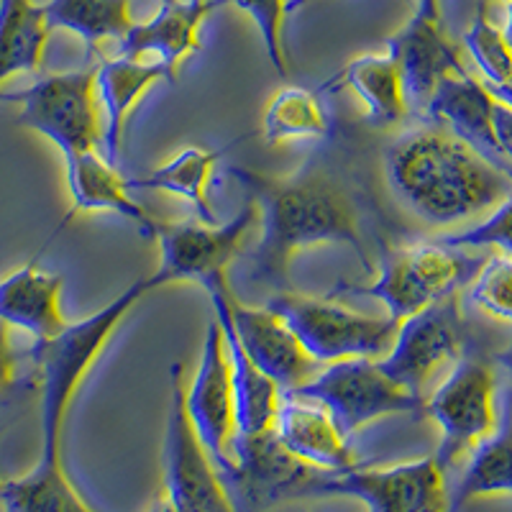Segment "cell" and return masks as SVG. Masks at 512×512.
<instances>
[{
	"mask_svg": "<svg viewBox=\"0 0 512 512\" xmlns=\"http://www.w3.org/2000/svg\"><path fill=\"white\" fill-rule=\"evenodd\" d=\"M259 210V244L249 254V277L274 292L292 290V259L313 246L344 244L374 272L359 228V205L349 182L326 159L313 157L292 175L233 167Z\"/></svg>",
	"mask_w": 512,
	"mask_h": 512,
	"instance_id": "6da1fadb",
	"label": "cell"
},
{
	"mask_svg": "<svg viewBox=\"0 0 512 512\" xmlns=\"http://www.w3.org/2000/svg\"><path fill=\"white\" fill-rule=\"evenodd\" d=\"M382 167L397 205L431 228H454L487 216L512 195L510 172L431 121L390 141Z\"/></svg>",
	"mask_w": 512,
	"mask_h": 512,
	"instance_id": "7a4b0ae2",
	"label": "cell"
},
{
	"mask_svg": "<svg viewBox=\"0 0 512 512\" xmlns=\"http://www.w3.org/2000/svg\"><path fill=\"white\" fill-rule=\"evenodd\" d=\"M157 274L139 277L108 305L88 318L67 323L49 341H39L29 351L39 369L41 390V456L39 461L62 464V428L77 387L105 351L116 328L121 326L141 297L159 290Z\"/></svg>",
	"mask_w": 512,
	"mask_h": 512,
	"instance_id": "3957f363",
	"label": "cell"
},
{
	"mask_svg": "<svg viewBox=\"0 0 512 512\" xmlns=\"http://www.w3.org/2000/svg\"><path fill=\"white\" fill-rule=\"evenodd\" d=\"M479 267L482 262L466 259L464 249H454L441 241H423L390 251L369 285L338 282L333 295L351 292V295L377 297L387 308V315L402 323L443 297L459 295L461 287L472 282Z\"/></svg>",
	"mask_w": 512,
	"mask_h": 512,
	"instance_id": "277c9868",
	"label": "cell"
},
{
	"mask_svg": "<svg viewBox=\"0 0 512 512\" xmlns=\"http://www.w3.org/2000/svg\"><path fill=\"white\" fill-rule=\"evenodd\" d=\"M95 72L98 67L54 72L21 93L0 95V100L21 105L18 126L52 141L62 157L95 152L103 144V111Z\"/></svg>",
	"mask_w": 512,
	"mask_h": 512,
	"instance_id": "5b68a950",
	"label": "cell"
},
{
	"mask_svg": "<svg viewBox=\"0 0 512 512\" xmlns=\"http://www.w3.org/2000/svg\"><path fill=\"white\" fill-rule=\"evenodd\" d=\"M267 308L282 315L318 364L341 359H382L397 333V320L361 315L328 297L274 292Z\"/></svg>",
	"mask_w": 512,
	"mask_h": 512,
	"instance_id": "8992f818",
	"label": "cell"
},
{
	"mask_svg": "<svg viewBox=\"0 0 512 512\" xmlns=\"http://www.w3.org/2000/svg\"><path fill=\"white\" fill-rule=\"evenodd\" d=\"M292 395L323 405L346 438L387 415L423 413V397L397 384L379 367L377 359H341L323 364L308 382L292 390Z\"/></svg>",
	"mask_w": 512,
	"mask_h": 512,
	"instance_id": "52a82bcc",
	"label": "cell"
},
{
	"mask_svg": "<svg viewBox=\"0 0 512 512\" xmlns=\"http://www.w3.org/2000/svg\"><path fill=\"white\" fill-rule=\"evenodd\" d=\"M497 377L487 359L461 354L428 400L423 413L438 425L436 456L443 469L454 466L497 428Z\"/></svg>",
	"mask_w": 512,
	"mask_h": 512,
	"instance_id": "ba28073f",
	"label": "cell"
},
{
	"mask_svg": "<svg viewBox=\"0 0 512 512\" xmlns=\"http://www.w3.org/2000/svg\"><path fill=\"white\" fill-rule=\"evenodd\" d=\"M305 497H354L369 512H448L446 469L436 456L405 461L387 469L320 472Z\"/></svg>",
	"mask_w": 512,
	"mask_h": 512,
	"instance_id": "9c48e42d",
	"label": "cell"
},
{
	"mask_svg": "<svg viewBox=\"0 0 512 512\" xmlns=\"http://www.w3.org/2000/svg\"><path fill=\"white\" fill-rule=\"evenodd\" d=\"M256 223H259V210L251 198L226 223H205L200 218L172 223L159 218L154 228V241L162 254V262L154 272L159 285L198 282L200 287H205L218 277H226L228 267Z\"/></svg>",
	"mask_w": 512,
	"mask_h": 512,
	"instance_id": "30bf717a",
	"label": "cell"
},
{
	"mask_svg": "<svg viewBox=\"0 0 512 512\" xmlns=\"http://www.w3.org/2000/svg\"><path fill=\"white\" fill-rule=\"evenodd\" d=\"M164 497L177 512H239L185 410L182 364H172L164 431Z\"/></svg>",
	"mask_w": 512,
	"mask_h": 512,
	"instance_id": "8fae6325",
	"label": "cell"
},
{
	"mask_svg": "<svg viewBox=\"0 0 512 512\" xmlns=\"http://www.w3.org/2000/svg\"><path fill=\"white\" fill-rule=\"evenodd\" d=\"M185 410L216 469L228 479L236 472V408L231 359L216 318L205 328L198 372L185 387Z\"/></svg>",
	"mask_w": 512,
	"mask_h": 512,
	"instance_id": "7c38bea8",
	"label": "cell"
},
{
	"mask_svg": "<svg viewBox=\"0 0 512 512\" xmlns=\"http://www.w3.org/2000/svg\"><path fill=\"white\" fill-rule=\"evenodd\" d=\"M464 341L466 328L459 295H451L402 320L392 346L377 361L397 384L423 397L425 382L436 369L464 354Z\"/></svg>",
	"mask_w": 512,
	"mask_h": 512,
	"instance_id": "4fadbf2b",
	"label": "cell"
},
{
	"mask_svg": "<svg viewBox=\"0 0 512 512\" xmlns=\"http://www.w3.org/2000/svg\"><path fill=\"white\" fill-rule=\"evenodd\" d=\"M387 54L395 59L410 116L423 118L436 88L448 75L466 72L459 47L448 39L441 18L413 13L405 26L387 39Z\"/></svg>",
	"mask_w": 512,
	"mask_h": 512,
	"instance_id": "5bb4252c",
	"label": "cell"
},
{
	"mask_svg": "<svg viewBox=\"0 0 512 512\" xmlns=\"http://www.w3.org/2000/svg\"><path fill=\"white\" fill-rule=\"evenodd\" d=\"M228 315L241 349L282 392L297 390L323 367L305 351L295 331L287 326V320L267 305L254 308L239 303L233 295Z\"/></svg>",
	"mask_w": 512,
	"mask_h": 512,
	"instance_id": "9a60e30c",
	"label": "cell"
},
{
	"mask_svg": "<svg viewBox=\"0 0 512 512\" xmlns=\"http://www.w3.org/2000/svg\"><path fill=\"white\" fill-rule=\"evenodd\" d=\"M318 474L320 469L295 459L272 431L236 441V472L228 479L241 492V507L256 512L305 497V489Z\"/></svg>",
	"mask_w": 512,
	"mask_h": 512,
	"instance_id": "2e32d148",
	"label": "cell"
},
{
	"mask_svg": "<svg viewBox=\"0 0 512 512\" xmlns=\"http://www.w3.org/2000/svg\"><path fill=\"white\" fill-rule=\"evenodd\" d=\"M64 172H67L70 208L64 213L59 228L67 226L77 213H116L118 218L134 223L144 239H154V228H157L159 218H154L134 198L128 177H123L116 164L105 159V154L95 149V152L64 157Z\"/></svg>",
	"mask_w": 512,
	"mask_h": 512,
	"instance_id": "e0dca14e",
	"label": "cell"
},
{
	"mask_svg": "<svg viewBox=\"0 0 512 512\" xmlns=\"http://www.w3.org/2000/svg\"><path fill=\"white\" fill-rule=\"evenodd\" d=\"M492 111H495V95L489 93L487 85L469 72H459V75H448L438 85L425 108L423 121L443 126L448 134H454L456 139L472 146L474 152L512 175V164L502 157L497 146Z\"/></svg>",
	"mask_w": 512,
	"mask_h": 512,
	"instance_id": "ac0fdd59",
	"label": "cell"
},
{
	"mask_svg": "<svg viewBox=\"0 0 512 512\" xmlns=\"http://www.w3.org/2000/svg\"><path fill=\"white\" fill-rule=\"evenodd\" d=\"M223 3L228 0H167L157 16L131 26V31L118 41V54L134 59L152 54L177 77L180 64L203 47L200 44L203 21Z\"/></svg>",
	"mask_w": 512,
	"mask_h": 512,
	"instance_id": "d6986e66",
	"label": "cell"
},
{
	"mask_svg": "<svg viewBox=\"0 0 512 512\" xmlns=\"http://www.w3.org/2000/svg\"><path fill=\"white\" fill-rule=\"evenodd\" d=\"M274 433L295 459L320 472H346L356 466L349 438L338 431L328 410L308 397L282 392Z\"/></svg>",
	"mask_w": 512,
	"mask_h": 512,
	"instance_id": "ffe728a7",
	"label": "cell"
},
{
	"mask_svg": "<svg viewBox=\"0 0 512 512\" xmlns=\"http://www.w3.org/2000/svg\"><path fill=\"white\" fill-rule=\"evenodd\" d=\"M162 80L175 82V75L157 59L144 62V59L123 57V54L113 59H100L95 85H98L100 111H103V154L108 162H118L123 131L136 103Z\"/></svg>",
	"mask_w": 512,
	"mask_h": 512,
	"instance_id": "44dd1931",
	"label": "cell"
},
{
	"mask_svg": "<svg viewBox=\"0 0 512 512\" xmlns=\"http://www.w3.org/2000/svg\"><path fill=\"white\" fill-rule=\"evenodd\" d=\"M62 274L41 269L36 259L0 280V320L8 328H21L39 341L57 336L67 320L62 313Z\"/></svg>",
	"mask_w": 512,
	"mask_h": 512,
	"instance_id": "7402d4cb",
	"label": "cell"
},
{
	"mask_svg": "<svg viewBox=\"0 0 512 512\" xmlns=\"http://www.w3.org/2000/svg\"><path fill=\"white\" fill-rule=\"evenodd\" d=\"M320 90H351L367 105V118L377 128L400 126L410 116L397 64L390 54H359L328 77ZM318 90V93H320Z\"/></svg>",
	"mask_w": 512,
	"mask_h": 512,
	"instance_id": "603a6c76",
	"label": "cell"
},
{
	"mask_svg": "<svg viewBox=\"0 0 512 512\" xmlns=\"http://www.w3.org/2000/svg\"><path fill=\"white\" fill-rule=\"evenodd\" d=\"M239 141H231L218 149H203V146H185L175 152L157 169L146 172L144 177L128 180L131 190H154L182 198L195 208L200 221L218 223L216 210L210 203V182H213V169L221 162L223 154H228Z\"/></svg>",
	"mask_w": 512,
	"mask_h": 512,
	"instance_id": "cb8c5ba5",
	"label": "cell"
},
{
	"mask_svg": "<svg viewBox=\"0 0 512 512\" xmlns=\"http://www.w3.org/2000/svg\"><path fill=\"white\" fill-rule=\"evenodd\" d=\"M49 34L52 26L41 3L0 0V85L39 70Z\"/></svg>",
	"mask_w": 512,
	"mask_h": 512,
	"instance_id": "d4e9b609",
	"label": "cell"
},
{
	"mask_svg": "<svg viewBox=\"0 0 512 512\" xmlns=\"http://www.w3.org/2000/svg\"><path fill=\"white\" fill-rule=\"evenodd\" d=\"M484 495H512V420L497 425L469 451V464L448 495V512Z\"/></svg>",
	"mask_w": 512,
	"mask_h": 512,
	"instance_id": "484cf974",
	"label": "cell"
},
{
	"mask_svg": "<svg viewBox=\"0 0 512 512\" xmlns=\"http://www.w3.org/2000/svg\"><path fill=\"white\" fill-rule=\"evenodd\" d=\"M6 512H93L70 482L62 464H39L29 474L0 482Z\"/></svg>",
	"mask_w": 512,
	"mask_h": 512,
	"instance_id": "4316f807",
	"label": "cell"
},
{
	"mask_svg": "<svg viewBox=\"0 0 512 512\" xmlns=\"http://www.w3.org/2000/svg\"><path fill=\"white\" fill-rule=\"evenodd\" d=\"M41 6L52 29L72 31L88 49L103 41H121L136 24L131 0H47Z\"/></svg>",
	"mask_w": 512,
	"mask_h": 512,
	"instance_id": "83f0119b",
	"label": "cell"
},
{
	"mask_svg": "<svg viewBox=\"0 0 512 512\" xmlns=\"http://www.w3.org/2000/svg\"><path fill=\"white\" fill-rule=\"evenodd\" d=\"M262 136L267 144H287L303 139H328L331 118L318 93L305 88H282L269 98L262 116Z\"/></svg>",
	"mask_w": 512,
	"mask_h": 512,
	"instance_id": "f1b7e54d",
	"label": "cell"
},
{
	"mask_svg": "<svg viewBox=\"0 0 512 512\" xmlns=\"http://www.w3.org/2000/svg\"><path fill=\"white\" fill-rule=\"evenodd\" d=\"M464 47L482 72V82L489 88L505 85L512 77V47L505 31L492 24L487 13V0L479 3L472 24L464 34Z\"/></svg>",
	"mask_w": 512,
	"mask_h": 512,
	"instance_id": "f546056e",
	"label": "cell"
},
{
	"mask_svg": "<svg viewBox=\"0 0 512 512\" xmlns=\"http://www.w3.org/2000/svg\"><path fill=\"white\" fill-rule=\"evenodd\" d=\"M469 300L484 315L512 326V256L495 254L482 262L469 285Z\"/></svg>",
	"mask_w": 512,
	"mask_h": 512,
	"instance_id": "4dcf8cb0",
	"label": "cell"
},
{
	"mask_svg": "<svg viewBox=\"0 0 512 512\" xmlns=\"http://www.w3.org/2000/svg\"><path fill=\"white\" fill-rule=\"evenodd\" d=\"M436 241L454 249H500V254L512 256V195L489 210L487 216L469 228L443 233Z\"/></svg>",
	"mask_w": 512,
	"mask_h": 512,
	"instance_id": "1f68e13d",
	"label": "cell"
},
{
	"mask_svg": "<svg viewBox=\"0 0 512 512\" xmlns=\"http://www.w3.org/2000/svg\"><path fill=\"white\" fill-rule=\"evenodd\" d=\"M228 3H233L254 21L256 31L264 41V49H267L269 62L274 64V70L280 75H287L290 64H287L285 34L282 31H285L287 3L290 0H228Z\"/></svg>",
	"mask_w": 512,
	"mask_h": 512,
	"instance_id": "d6a6232c",
	"label": "cell"
},
{
	"mask_svg": "<svg viewBox=\"0 0 512 512\" xmlns=\"http://www.w3.org/2000/svg\"><path fill=\"white\" fill-rule=\"evenodd\" d=\"M492 126H495V139L500 146V154L512 164V108L495 100V111H492Z\"/></svg>",
	"mask_w": 512,
	"mask_h": 512,
	"instance_id": "836d02e7",
	"label": "cell"
},
{
	"mask_svg": "<svg viewBox=\"0 0 512 512\" xmlns=\"http://www.w3.org/2000/svg\"><path fill=\"white\" fill-rule=\"evenodd\" d=\"M16 377V351L11 344V328L0 320V392L8 390Z\"/></svg>",
	"mask_w": 512,
	"mask_h": 512,
	"instance_id": "e575fe53",
	"label": "cell"
},
{
	"mask_svg": "<svg viewBox=\"0 0 512 512\" xmlns=\"http://www.w3.org/2000/svg\"><path fill=\"white\" fill-rule=\"evenodd\" d=\"M415 13L428 18H441V0H415Z\"/></svg>",
	"mask_w": 512,
	"mask_h": 512,
	"instance_id": "d590c367",
	"label": "cell"
},
{
	"mask_svg": "<svg viewBox=\"0 0 512 512\" xmlns=\"http://www.w3.org/2000/svg\"><path fill=\"white\" fill-rule=\"evenodd\" d=\"M489 88V85H487ZM489 93L495 95V100L505 103L507 108H512V77L505 82V85H497V88H489Z\"/></svg>",
	"mask_w": 512,
	"mask_h": 512,
	"instance_id": "8d00e7d4",
	"label": "cell"
},
{
	"mask_svg": "<svg viewBox=\"0 0 512 512\" xmlns=\"http://www.w3.org/2000/svg\"><path fill=\"white\" fill-rule=\"evenodd\" d=\"M497 364H500V367L505 369V372L510 374V379H512V344L507 346L505 351H500V354H497Z\"/></svg>",
	"mask_w": 512,
	"mask_h": 512,
	"instance_id": "74e56055",
	"label": "cell"
},
{
	"mask_svg": "<svg viewBox=\"0 0 512 512\" xmlns=\"http://www.w3.org/2000/svg\"><path fill=\"white\" fill-rule=\"evenodd\" d=\"M502 31H505L507 41H510V47H512V0H507V6H505V26H502Z\"/></svg>",
	"mask_w": 512,
	"mask_h": 512,
	"instance_id": "f35d334b",
	"label": "cell"
},
{
	"mask_svg": "<svg viewBox=\"0 0 512 512\" xmlns=\"http://www.w3.org/2000/svg\"><path fill=\"white\" fill-rule=\"evenodd\" d=\"M146 512H177V510L172 505H169L167 497H159V500L154 502V505L149 507V510H146Z\"/></svg>",
	"mask_w": 512,
	"mask_h": 512,
	"instance_id": "ab89813d",
	"label": "cell"
},
{
	"mask_svg": "<svg viewBox=\"0 0 512 512\" xmlns=\"http://www.w3.org/2000/svg\"><path fill=\"white\" fill-rule=\"evenodd\" d=\"M305 3H310V0H290V3H287V13L297 11V8H303Z\"/></svg>",
	"mask_w": 512,
	"mask_h": 512,
	"instance_id": "60d3db41",
	"label": "cell"
},
{
	"mask_svg": "<svg viewBox=\"0 0 512 512\" xmlns=\"http://www.w3.org/2000/svg\"><path fill=\"white\" fill-rule=\"evenodd\" d=\"M162 3H167V0H162Z\"/></svg>",
	"mask_w": 512,
	"mask_h": 512,
	"instance_id": "b9f144b4",
	"label": "cell"
}]
</instances>
